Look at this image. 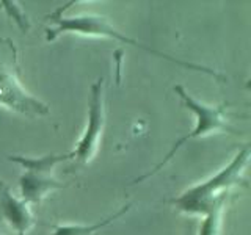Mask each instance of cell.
<instances>
[{
	"mask_svg": "<svg viewBox=\"0 0 251 235\" xmlns=\"http://www.w3.org/2000/svg\"><path fill=\"white\" fill-rule=\"evenodd\" d=\"M47 21L50 22V25L46 28V39L47 41H55V39L63 33H78V35H85V36L113 38V39H118V41H121L124 44H129L132 47H135V49H141L148 53H151V55H154V57L165 58L171 63H176V65H179V66H184L187 69H193V70H200V72H204V74H209L214 78H217L218 82L226 80V77L223 74L217 72V70H214V69L201 66V65H195V63H190V61L177 60L175 57H170V55H167V53L151 49V47L138 43L137 39H132L129 36L123 35L121 31L115 30L108 24V21L99 14L82 13V14H77V16H63L61 10L58 8V10H55L53 13H50L49 16H47Z\"/></svg>",
	"mask_w": 251,
	"mask_h": 235,
	"instance_id": "2",
	"label": "cell"
},
{
	"mask_svg": "<svg viewBox=\"0 0 251 235\" xmlns=\"http://www.w3.org/2000/svg\"><path fill=\"white\" fill-rule=\"evenodd\" d=\"M0 107L27 116H46L49 107L21 83L19 52L10 38H0Z\"/></svg>",
	"mask_w": 251,
	"mask_h": 235,
	"instance_id": "3",
	"label": "cell"
},
{
	"mask_svg": "<svg viewBox=\"0 0 251 235\" xmlns=\"http://www.w3.org/2000/svg\"><path fill=\"white\" fill-rule=\"evenodd\" d=\"M10 160L19 163L24 168V174L19 179V185L22 199L27 204H39L50 191L65 187L53 177V168L55 164L69 160L68 154L44 155L39 157V159L11 155Z\"/></svg>",
	"mask_w": 251,
	"mask_h": 235,
	"instance_id": "5",
	"label": "cell"
},
{
	"mask_svg": "<svg viewBox=\"0 0 251 235\" xmlns=\"http://www.w3.org/2000/svg\"><path fill=\"white\" fill-rule=\"evenodd\" d=\"M248 159L250 146H245L237 152L231 163L220 169L215 176L188 188L180 196L170 201V204L179 212L202 216L200 235H220L222 215L227 202L242 187H248L247 179L243 176Z\"/></svg>",
	"mask_w": 251,
	"mask_h": 235,
	"instance_id": "1",
	"label": "cell"
},
{
	"mask_svg": "<svg viewBox=\"0 0 251 235\" xmlns=\"http://www.w3.org/2000/svg\"><path fill=\"white\" fill-rule=\"evenodd\" d=\"M173 90H175V93L179 96L182 105L196 115V125L193 127L192 132H188L185 137H182L179 141H176V143L173 144L171 151L165 155V159L159 164H155L152 171H149L141 177L135 179V184L143 182L145 179H149L151 176H154L155 172H159L165 164L175 157V154L179 151V149L182 146H185L188 141L204 137V135H209V133H215V132H226V133H232V135H237V130H235L229 124V116H227V107L226 105L210 107L206 104H201L200 100L193 99L190 94L184 90V86H180V85H176Z\"/></svg>",
	"mask_w": 251,
	"mask_h": 235,
	"instance_id": "4",
	"label": "cell"
},
{
	"mask_svg": "<svg viewBox=\"0 0 251 235\" xmlns=\"http://www.w3.org/2000/svg\"><path fill=\"white\" fill-rule=\"evenodd\" d=\"M104 122H105V83L104 78H99L98 82H94L91 85L88 125H86L82 138L78 140L75 149L68 154L69 160H73V164L68 168V172H75L77 169L83 168L86 163L91 162L94 154L98 152Z\"/></svg>",
	"mask_w": 251,
	"mask_h": 235,
	"instance_id": "6",
	"label": "cell"
},
{
	"mask_svg": "<svg viewBox=\"0 0 251 235\" xmlns=\"http://www.w3.org/2000/svg\"><path fill=\"white\" fill-rule=\"evenodd\" d=\"M0 216L18 235H27L35 226L30 204L14 196L8 184L0 182Z\"/></svg>",
	"mask_w": 251,
	"mask_h": 235,
	"instance_id": "7",
	"label": "cell"
},
{
	"mask_svg": "<svg viewBox=\"0 0 251 235\" xmlns=\"http://www.w3.org/2000/svg\"><path fill=\"white\" fill-rule=\"evenodd\" d=\"M129 210H130V204H127V206H123L120 210L115 212L113 215H110L108 218L102 219V221H99V223H94V224H86V226H82V224H71V226L57 224V226H53L52 235H94L100 229L107 227L110 223H113L115 219L121 218L124 213H127Z\"/></svg>",
	"mask_w": 251,
	"mask_h": 235,
	"instance_id": "8",
	"label": "cell"
}]
</instances>
